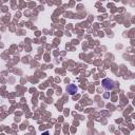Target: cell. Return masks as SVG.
Returning a JSON list of instances; mask_svg holds the SVG:
<instances>
[{"instance_id": "cell-1", "label": "cell", "mask_w": 135, "mask_h": 135, "mask_svg": "<svg viewBox=\"0 0 135 135\" xmlns=\"http://www.w3.org/2000/svg\"><path fill=\"white\" fill-rule=\"evenodd\" d=\"M101 83H102V87H104L106 90H108V91L113 90V88H114V81L112 80V79H110V78L104 79Z\"/></svg>"}, {"instance_id": "cell-2", "label": "cell", "mask_w": 135, "mask_h": 135, "mask_svg": "<svg viewBox=\"0 0 135 135\" xmlns=\"http://www.w3.org/2000/svg\"><path fill=\"white\" fill-rule=\"evenodd\" d=\"M77 91H78V89H77V87L75 85H69L67 87V92L69 94H71V95H74Z\"/></svg>"}, {"instance_id": "cell-3", "label": "cell", "mask_w": 135, "mask_h": 135, "mask_svg": "<svg viewBox=\"0 0 135 135\" xmlns=\"http://www.w3.org/2000/svg\"><path fill=\"white\" fill-rule=\"evenodd\" d=\"M43 135H47V133H45V134H43Z\"/></svg>"}]
</instances>
